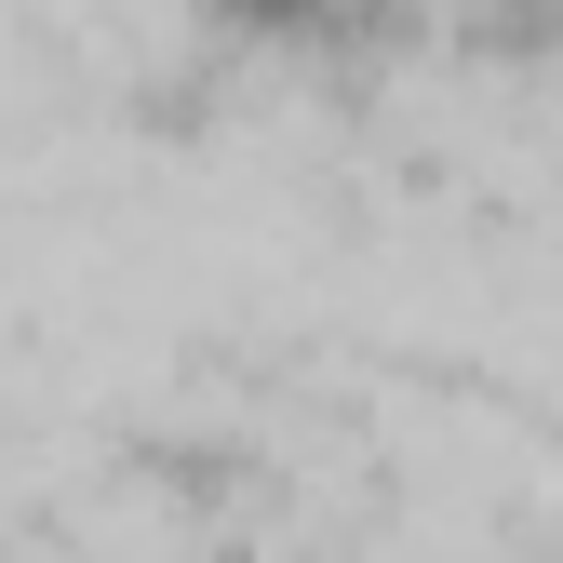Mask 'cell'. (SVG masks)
<instances>
[{
    "instance_id": "1",
    "label": "cell",
    "mask_w": 563,
    "mask_h": 563,
    "mask_svg": "<svg viewBox=\"0 0 563 563\" xmlns=\"http://www.w3.org/2000/svg\"><path fill=\"white\" fill-rule=\"evenodd\" d=\"M416 14H430V0H201V27L229 54H268V67H363Z\"/></svg>"
}]
</instances>
